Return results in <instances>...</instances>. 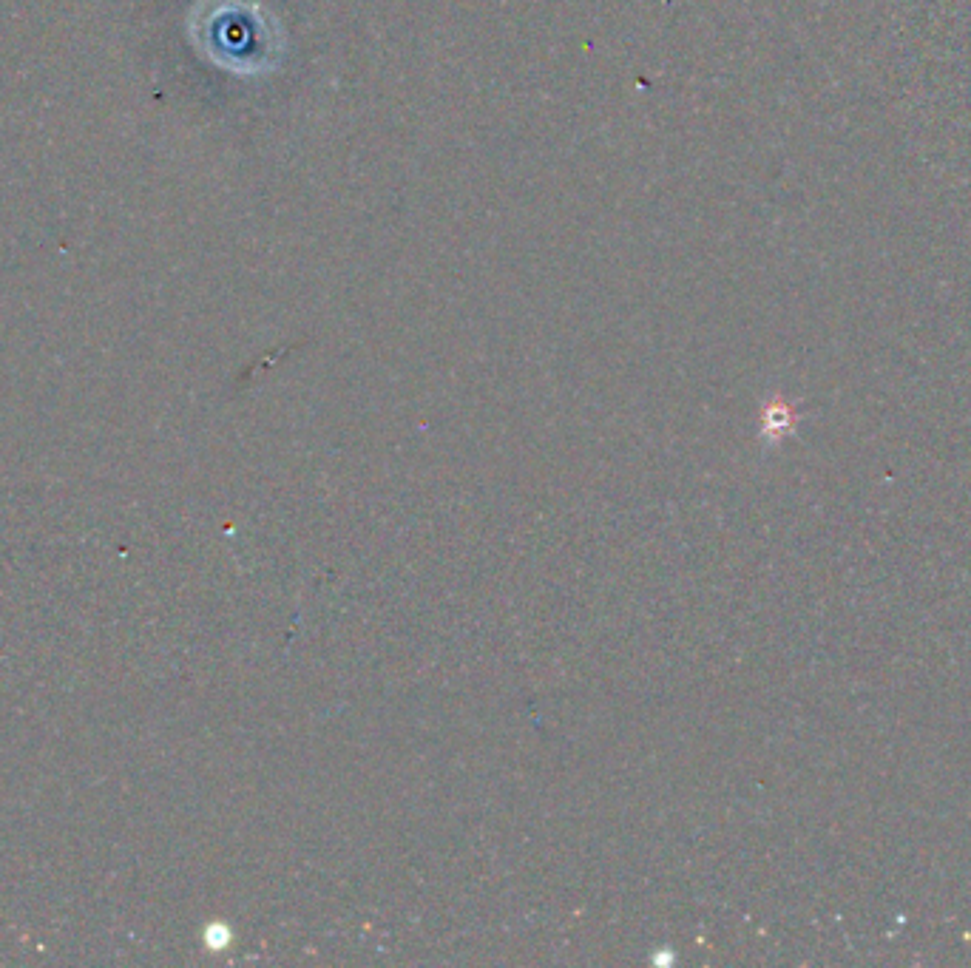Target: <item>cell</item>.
I'll use <instances>...</instances> for the list:
<instances>
[{
	"instance_id": "1",
	"label": "cell",
	"mask_w": 971,
	"mask_h": 968,
	"mask_svg": "<svg viewBox=\"0 0 971 968\" xmlns=\"http://www.w3.org/2000/svg\"><path fill=\"white\" fill-rule=\"evenodd\" d=\"M793 429V421H790V412L787 406H773L767 409V418H764V432H770L773 438H781L784 432Z\"/></svg>"
}]
</instances>
